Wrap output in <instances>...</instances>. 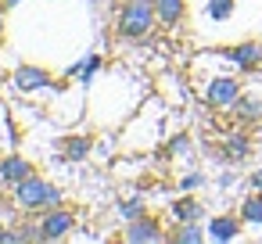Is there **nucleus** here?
Wrapping results in <instances>:
<instances>
[{
	"mask_svg": "<svg viewBox=\"0 0 262 244\" xmlns=\"http://www.w3.org/2000/svg\"><path fill=\"white\" fill-rule=\"evenodd\" d=\"M158 26V11L155 0H122V8L115 15V33L129 43H140L151 36V29Z\"/></svg>",
	"mask_w": 262,
	"mask_h": 244,
	"instance_id": "1",
	"label": "nucleus"
},
{
	"mask_svg": "<svg viewBox=\"0 0 262 244\" xmlns=\"http://www.w3.org/2000/svg\"><path fill=\"white\" fill-rule=\"evenodd\" d=\"M15 208L22 212H47L54 205H61V190L54 183H47L43 176H26L18 187H15Z\"/></svg>",
	"mask_w": 262,
	"mask_h": 244,
	"instance_id": "2",
	"label": "nucleus"
},
{
	"mask_svg": "<svg viewBox=\"0 0 262 244\" xmlns=\"http://www.w3.org/2000/svg\"><path fill=\"white\" fill-rule=\"evenodd\" d=\"M36 226H40V237H43V240H65V237L76 230V212L54 205V208H47V212L36 219Z\"/></svg>",
	"mask_w": 262,
	"mask_h": 244,
	"instance_id": "3",
	"label": "nucleus"
},
{
	"mask_svg": "<svg viewBox=\"0 0 262 244\" xmlns=\"http://www.w3.org/2000/svg\"><path fill=\"white\" fill-rule=\"evenodd\" d=\"M244 90H241V79L237 76H212L208 83H205V104L208 108H233V101L241 97Z\"/></svg>",
	"mask_w": 262,
	"mask_h": 244,
	"instance_id": "4",
	"label": "nucleus"
},
{
	"mask_svg": "<svg viewBox=\"0 0 262 244\" xmlns=\"http://www.w3.org/2000/svg\"><path fill=\"white\" fill-rule=\"evenodd\" d=\"M122 240H129V244H158V240H169V233L158 226V219H151V215H137V219L126 223Z\"/></svg>",
	"mask_w": 262,
	"mask_h": 244,
	"instance_id": "5",
	"label": "nucleus"
},
{
	"mask_svg": "<svg viewBox=\"0 0 262 244\" xmlns=\"http://www.w3.org/2000/svg\"><path fill=\"white\" fill-rule=\"evenodd\" d=\"M230 65H237L241 72H255V69H262V43L258 40H244V43H237V47H226V51H219Z\"/></svg>",
	"mask_w": 262,
	"mask_h": 244,
	"instance_id": "6",
	"label": "nucleus"
},
{
	"mask_svg": "<svg viewBox=\"0 0 262 244\" xmlns=\"http://www.w3.org/2000/svg\"><path fill=\"white\" fill-rule=\"evenodd\" d=\"M51 83H54V76L47 69H36V65H18L11 76V86L18 94H36V90H47Z\"/></svg>",
	"mask_w": 262,
	"mask_h": 244,
	"instance_id": "7",
	"label": "nucleus"
},
{
	"mask_svg": "<svg viewBox=\"0 0 262 244\" xmlns=\"http://www.w3.org/2000/svg\"><path fill=\"white\" fill-rule=\"evenodd\" d=\"M26 176H33V165H29V158H22V154H8L4 162H0V183H8V187H18Z\"/></svg>",
	"mask_w": 262,
	"mask_h": 244,
	"instance_id": "8",
	"label": "nucleus"
},
{
	"mask_svg": "<svg viewBox=\"0 0 262 244\" xmlns=\"http://www.w3.org/2000/svg\"><path fill=\"white\" fill-rule=\"evenodd\" d=\"M241 223L244 219H237V215H215V219H208V237L212 240H237Z\"/></svg>",
	"mask_w": 262,
	"mask_h": 244,
	"instance_id": "9",
	"label": "nucleus"
},
{
	"mask_svg": "<svg viewBox=\"0 0 262 244\" xmlns=\"http://www.w3.org/2000/svg\"><path fill=\"white\" fill-rule=\"evenodd\" d=\"M233 119L237 122H262V97H255V94H241L237 101H233Z\"/></svg>",
	"mask_w": 262,
	"mask_h": 244,
	"instance_id": "10",
	"label": "nucleus"
},
{
	"mask_svg": "<svg viewBox=\"0 0 262 244\" xmlns=\"http://www.w3.org/2000/svg\"><path fill=\"white\" fill-rule=\"evenodd\" d=\"M155 11H158V26L172 29L183 22V11H187V0H155Z\"/></svg>",
	"mask_w": 262,
	"mask_h": 244,
	"instance_id": "11",
	"label": "nucleus"
},
{
	"mask_svg": "<svg viewBox=\"0 0 262 244\" xmlns=\"http://www.w3.org/2000/svg\"><path fill=\"white\" fill-rule=\"evenodd\" d=\"M248 154H251V140H248L244 133L223 137V158H226V162H244Z\"/></svg>",
	"mask_w": 262,
	"mask_h": 244,
	"instance_id": "12",
	"label": "nucleus"
},
{
	"mask_svg": "<svg viewBox=\"0 0 262 244\" xmlns=\"http://www.w3.org/2000/svg\"><path fill=\"white\" fill-rule=\"evenodd\" d=\"M172 219H176V223H201V219H205V208H201V201H194V197H176V201H172Z\"/></svg>",
	"mask_w": 262,
	"mask_h": 244,
	"instance_id": "13",
	"label": "nucleus"
},
{
	"mask_svg": "<svg viewBox=\"0 0 262 244\" xmlns=\"http://www.w3.org/2000/svg\"><path fill=\"white\" fill-rule=\"evenodd\" d=\"M90 151H94V140L79 133V137H69V140H65V147H61V158H69V162H79V158H86Z\"/></svg>",
	"mask_w": 262,
	"mask_h": 244,
	"instance_id": "14",
	"label": "nucleus"
},
{
	"mask_svg": "<svg viewBox=\"0 0 262 244\" xmlns=\"http://www.w3.org/2000/svg\"><path fill=\"white\" fill-rule=\"evenodd\" d=\"M208 237V230H201L198 223H180V230H172L169 233V240L172 244H201Z\"/></svg>",
	"mask_w": 262,
	"mask_h": 244,
	"instance_id": "15",
	"label": "nucleus"
},
{
	"mask_svg": "<svg viewBox=\"0 0 262 244\" xmlns=\"http://www.w3.org/2000/svg\"><path fill=\"white\" fill-rule=\"evenodd\" d=\"M241 219L248 226H262V190H255L251 197L241 201Z\"/></svg>",
	"mask_w": 262,
	"mask_h": 244,
	"instance_id": "16",
	"label": "nucleus"
},
{
	"mask_svg": "<svg viewBox=\"0 0 262 244\" xmlns=\"http://www.w3.org/2000/svg\"><path fill=\"white\" fill-rule=\"evenodd\" d=\"M233 8H237V0H208V4H205V15H208L212 22H226V18L233 15Z\"/></svg>",
	"mask_w": 262,
	"mask_h": 244,
	"instance_id": "17",
	"label": "nucleus"
},
{
	"mask_svg": "<svg viewBox=\"0 0 262 244\" xmlns=\"http://www.w3.org/2000/svg\"><path fill=\"white\" fill-rule=\"evenodd\" d=\"M119 212H122V219L129 223V219H137V215H144V197H126L122 205H119Z\"/></svg>",
	"mask_w": 262,
	"mask_h": 244,
	"instance_id": "18",
	"label": "nucleus"
},
{
	"mask_svg": "<svg viewBox=\"0 0 262 244\" xmlns=\"http://www.w3.org/2000/svg\"><path fill=\"white\" fill-rule=\"evenodd\" d=\"M201 183H205V176H201V172H187V176L180 180V190H198Z\"/></svg>",
	"mask_w": 262,
	"mask_h": 244,
	"instance_id": "19",
	"label": "nucleus"
},
{
	"mask_svg": "<svg viewBox=\"0 0 262 244\" xmlns=\"http://www.w3.org/2000/svg\"><path fill=\"white\" fill-rule=\"evenodd\" d=\"M187 151H190V137H176L169 144V154H187Z\"/></svg>",
	"mask_w": 262,
	"mask_h": 244,
	"instance_id": "20",
	"label": "nucleus"
},
{
	"mask_svg": "<svg viewBox=\"0 0 262 244\" xmlns=\"http://www.w3.org/2000/svg\"><path fill=\"white\" fill-rule=\"evenodd\" d=\"M251 187H255V190H262V169H255V172H251Z\"/></svg>",
	"mask_w": 262,
	"mask_h": 244,
	"instance_id": "21",
	"label": "nucleus"
},
{
	"mask_svg": "<svg viewBox=\"0 0 262 244\" xmlns=\"http://www.w3.org/2000/svg\"><path fill=\"white\" fill-rule=\"evenodd\" d=\"M4 26H8V22H4V4H0V36H4Z\"/></svg>",
	"mask_w": 262,
	"mask_h": 244,
	"instance_id": "22",
	"label": "nucleus"
}]
</instances>
